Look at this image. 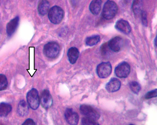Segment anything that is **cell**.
I'll return each mask as SVG.
<instances>
[{"mask_svg": "<svg viewBox=\"0 0 157 125\" xmlns=\"http://www.w3.org/2000/svg\"><path fill=\"white\" fill-rule=\"evenodd\" d=\"M118 11L117 4L113 1L108 0L105 3L102 11V16L106 20L113 18Z\"/></svg>", "mask_w": 157, "mask_h": 125, "instance_id": "1", "label": "cell"}, {"mask_svg": "<svg viewBox=\"0 0 157 125\" xmlns=\"http://www.w3.org/2000/svg\"><path fill=\"white\" fill-rule=\"evenodd\" d=\"M64 16L63 9L59 6H55L49 10L48 17L51 23L58 24L62 21Z\"/></svg>", "mask_w": 157, "mask_h": 125, "instance_id": "2", "label": "cell"}, {"mask_svg": "<svg viewBox=\"0 0 157 125\" xmlns=\"http://www.w3.org/2000/svg\"><path fill=\"white\" fill-rule=\"evenodd\" d=\"M59 45L55 42H51L45 45L43 48V53L45 55L49 58L56 57L59 53Z\"/></svg>", "mask_w": 157, "mask_h": 125, "instance_id": "3", "label": "cell"}, {"mask_svg": "<svg viewBox=\"0 0 157 125\" xmlns=\"http://www.w3.org/2000/svg\"><path fill=\"white\" fill-rule=\"evenodd\" d=\"M26 99L29 107L33 110L36 109L39 106L40 100L38 92L33 88L29 90L26 95Z\"/></svg>", "mask_w": 157, "mask_h": 125, "instance_id": "4", "label": "cell"}, {"mask_svg": "<svg viewBox=\"0 0 157 125\" xmlns=\"http://www.w3.org/2000/svg\"><path fill=\"white\" fill-rule=\"evenodd\" d=\"M79 110L82 114L95 121L98 119L100 117L98 112L88 105H81L79 107Z\"/></svg>", "mask_w": 157, "mask_h": 125, "instance_id": "5", "label": "cell"}, {"mask_svg": "<svg viewBox=\"0 0 157 125\" xmlns=\"http://www.w3.org/2000/svg\"><path fill=\"white\" fill-rule=\"evenodd\" d=\"M112 70V65L108 62L100 63L96 68V72L98 76L101 78H105L108 77L111 74Z\"/></svg>", "mask_w": 157, "mask_h": 125, "instance_id": "6", "label": "cell"}, {"mask_svg": "<svg viewBox=\"0 0 157 125\" xmlns=\"http://www.w3.org/2000/svg\"><path fill=\"white\" fill-rule=\"evenodd\" d=\"M130 72V67L127 62H123L119 64L115 68V73L117 77L125 78L128 77Z\"/></svg>", "mask_w": 157, "mask_h": 125, "instance_id": "7", "label": "cell"}, {"mask_svg": "<svg viewBox=\"0 0 157 125\" xmlns=\"http://www.w3.org/2000/svg\"><path fill=\"white\" fill-rule=\"evenodd\" d=\"M124 45L123 39L116 36L111 39L108 42V46L109 49L114 52H118L122 48Z\"/></svg>", "mask_w": 157, "mask_h": 125, "instance_id": "8", "label": "cell"}, {"mask_svg": "<svg viewBox=\"0 0 157 125\" xmlns=\"http://www.w3.org/2000/svg\"><path fill=\"white\" fill-rule=\"evenodd\" d=\"M64 116L67 122L70 125H77L79 120V116L76 112L72 108H67L65 112Z\"/></svg>", "mask_w": 157, "mask_h": 125, "instance_id": "9", "label": "cell"}, {"mask_svg": "<svg viewBox=\"0 0 157 125\" xmlns=\"http://www.w3.org/2000/svg\"><path fill=\"white\" fill-rule=\"evenodd\" d=\"M40 104L44 108L48 109L52 104V99L49 91L44 90L42 91L40 100Z\"/></svg>", "mask_w": 157, "mask_h": 125, "instance_id": "10", "label": "cell"}, {"mask_svg": "<svg viewBox=\"0 0 157 125\" xmlns=\"http://www.w3.org/2000/svg\"><path fill=\"white\" fill-rule=\"evenodd\" d=\"M19 18L16 16L11 20L7 24L6 31L9 36H11L15 32L18 25Z\"/></svg>", "mask_w": 157, "mask_h": 125, "instance_id": "11", "label": "cell"}, {"mask_svg": "<svg viewBox=\"0 0 157 125\" xmlns=\"http://www.w3.org/2000/svg\"><path fill=\"white\" fill-rule=\"evenodd\" d=\"M121 82L116 78H112L107 83L105 88L109 92H114L118 91L120 88Z\"/></svg>", "mask_w": 157, "mask_h": 125, "instance_id": "12", "label": "cell"}, {"mask_svg": "<svg viewBox=\"0 0 157 125\" xmlns=\"http://www.w3.org/2000/svg\"><path fill=\"white\" fill-rule=\"evenodd\" d=\"M115 27L117 29L126 34H128L131 31V28L129 23L123 20L117 21L115 24Z\"/></svg>", "mask_w": 157, "mask_h": 125, "instance_id": "13", "label": "cell"}, {"mask_svg": "<svg viewBox=\"0 0 157 125\" xmlns=\"http://www.w3.org/2000/svg\"><path fill=\"white\" fill-rule=\"evenodd\" d=\"M79 51L75 47H71L68 50L67 56L69 62L72 64H74L79 57Z\"/></svg>", "mask_w": 157, "mask_h": 125, "instance_id": "14", "label": "cell"}, {"mask_svg": "<svg viewBox=\"0 0 157 125\" xmlns=\"http://www.w3.org/2000/svg\"><path fill=\"white\" fill-rule=\"evenodd\" d=\"M50 3L47 0H41L39 2L37 10L39 14L42 16L46 14L48 11Z\"/></svg>", "mask_w": 157, "mask_h": 125, "instance_id": "15", "label": "cell"}, {"mask_svg": "<svg viewBox=\"0 0 157 125\" xmlns=\"http://www.w3.org/2000/svg\"><path fill=\"white\" fill-rule=\"evenodd\" d=\"M101 4V0H92L89 7L90 12L93 14H98L100 12Z\"/></svg>", "mask_w": 157, "mask_h": 125, "instance_id": "16", "label": "cell"}, {"mask_svg": "<svg viewBox=\"0 0 157 125\" xmlns=\"http://www.w3.org/2000/svg\"><path fill=\"white\" fill-rule=\"evenodd\" d=\"M17 111L19 115L21 116H24L28 115L29 113V107L24 100H21L19 102Z\"/></svg>", "mask_w": 157, "mask_h": 125, "instance_id": "17", "label": "cell"}, {"mask_svg": "<svg viewBox=\"0 0 157 125\" xmlns=\"http://www.w3.org/2000/svg\"><path fill=\"white\" fill-rule=\"evenodd\" d=\"M12 107L9 104L2 102L0 103V116L5 117L11 112Z\"/></svg>", "mask_w": 157, "mask_h": 125, "instance_id": "18", "label": "cell"}, {"mask_svg": "<svg viewBox=\"0 0 157 125\" xmlns=\"http://www.w3.org/2000/svg\"><path fill=\"white\" fill-rule=\"evenodd\" d=\"M142 2L141 0H133L132 4V9L136 15L140 13L142 7Z\"/></svg>", "mask_w": 157, "mask_h": 125, "instance_id": "19", "label": "cell"}, {"mask_svg": "<svg viewBox=\"0 0 157 125\" xmlns=\"http://www.w3.org/2000/svg\"><path fill=\"white\" fill-rule=\"evenodd\" d=\"M100 41V37L98 35H95L87 38L86 39V44L92 46L98 43Z\"/></svg>", "mask_w": 157, "mask_h": 125, "instance_id": "20", "label": "cell"}, {"mask_svg": "<svg viewBox=\"0 0 157 125\" xmlns=\"http://www.w3.org/2000/svg\"><path fill=\"white\" fill-rule=\"evenodd\" d=\"M129 86L132 92L136 94L139 93L141 89L140 84L135 81H132L129 83Z\"/></svg>", "mask_w": 157, "mask_h": 125, "instance_id": "21", "label": "cell"}, {"mask_svg": "<svg viewBox=\"0 0 157 125\" xmlns=\"http://www.w3.org/2000/svg\"><path fill=\"white\" fill-rule=\"evenodd\" d=\"M8 86V81L6 76L0 74V91L5 90Z\"/></svg>", "mask_w": 157, "mask_h": 125, "instance_id": "22", "label": "cell"}, {"mask_svg": "<svg viewBox=\"0 0 157 125\" xmlns=\"http://www.w3.org/2000/svg\"><path fill=\"white\" fill-rule=\"evenodd\" d=\"M81 123L82 125L99 124L95 120L87 117H83L82 119Z\"/></svg>", "mask_w": 157, "mask_h": 125, "instance_id": "23", "label": "cell"}, {"mask_svg": "<svg viewBox=\"0 0 157 125\" xmlns=\"http://www.w3.org/2000/svg\"><path fill=\"white\" fill-rule=\"evenodd\" d=\"M157 96V90L156 89L148 92L145 95V97L148 99L151 98L156 97Z\"/></svg>", "mask_w": 157, "mask_h": 125, "instance_id": "24", "label": "cell"}, {"mask_svg": "<svg viewBox=\"0 0 157 125\" xmlns=\"http://www.w3.org/2000/svg\"><path fill=\"white\" fill-rule=\"evenodd\" d=\"M141 20L143 24L147 26V20L146 13L144 11L142 10L140 13Z\"/></svg>", "mask_w": 157, "mask_h": 125, "instance_id": "25", "label": "cell"}, {"mask_svg": "<svg viewBox=\"0 0 157 125\" xmlns=\"http://www.w3.org/2000/svg\"><path fill=\"white\" fill-rule=\"evenodd\" d=\"M36 124L34 121L31 119H28L23 123L22 125H35Z\"/></svg>", "mask_w": 157, "mask_h": 125, "instance_id": "26", "label": "cell"}]
</instances>
